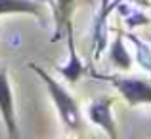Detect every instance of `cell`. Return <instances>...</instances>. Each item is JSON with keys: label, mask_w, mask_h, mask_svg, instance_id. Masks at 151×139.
I'll use <instances>...</instances> for the list:
<instances>
[{"label": "cell", "mask_w": 151, "mask_h": 139, "mask_svg": "<svg viewBox=\"0 0 151 139\" xmlns=\"http://www.w3.org/2000/svg\"><path fill=\"white\" fill-rule=\"evenodd\" d=\"M111 0H100V11L94 19V29H92V42H94V59L100 61L103 50L107 48V19L111 11L107 10Z\"/></svg>", "instance_id": "6"}, {"label": "cell", "mask_w": 151, "mask_h": 139, "mask_svg": "<svg viewBox=\"0 0 151 139\" xmlns=\"http://www.w3.org/2000/svg\"><path fill=\"white\" fill-rule=\"evenodd\" d=\"M119 2H122V0H111V2H109V6H107V10H109V11H113V10H115V6H117Z\"/></svg>", "instance_id": "12"}, {"label": "cell", "mask_w": 151, "mask_h": 139, "mask_svg": "<svg viewBox=\"0 0 151 139\" xmlns=\"http://www.w3.org/2000/svg\"><path fill=\"white\" fill-rule=\"evenodd\" d=\"M0 116H2L4 128L8 132V137L17 139V116H15V105H14V92H12V82L8 76V71L0 67Z\"/></svg>", "instance_id": "3"}, {"label": "cell", "mask_w": 151, "mask_h": 139, "mask_svg": "<svg viewBox=\"0 0 151 139\" xmlns=\"http://www.w3.org/2000/svg\"><path fill=\"white\" fill-rule=\"evenodd\" d=\"M31 69H33L35 74L42 80V86H44L46 92H48L52 103H54L55 110H58V114H59V120L63 122V126H65L67 130H71V132H78V130L82 128V116H81V109H78L77 99L67 92L61 82H58L48 71L38 67L37 63H31Z\"/></svg>", "instance_id": "1"}, {"label": "cell", "mask_w": 151, "mask_h": 139, "mask_svg": "<svg viewBox=\"0 0 151 139\" xmlns=\"http://www.w3.org/2000/svg\"><path fill=\"white\" fill-rule=\"evenodd\" d=\"M65 36H67V51H69V57H67L65 65L58 67V71L69 84H75V82L81 80L82 74H86V69H84L82 59L77 53V46H75V38H73V23H67Z\"/></svg>", "instance_id": "5"}, {"label": "cell", "mask_w": 151, "mask_h": 139, "mask_svg": "<svg viewBox=\"0 0 151 139\" xmlns=\"http://www.w3.org/2000/svg\"><path fill=\"white\" fill-rule=\"evenodd\" d=\"M113 97L105 95V97H98L94 99L92 103L88 105V120L92 124H96L98 128H101L103 132L107 133V137L111 139H117L119 137V128H117V122H115L113 114H111V107H113Z\"/></svg>", "instance_id": "4"}, {"label": "cell", "mask_w": 151, "mask_h": 139, "mask_svg": "<svg viewBox=\"0 0 151 139\" xmlns=\"http://www.w3.org/2000/svg\"><path fill=\"white\" fill-rule=\"evenodd\" d=\"M124 23H126V27H128V29H136V27L149 25V23H151V17L145 14L144 10L134 8V10H130V14L124 15Z\"/></svg>", "instance_id": "11"}, {"label": "cell", "mask_w": 151, "mask_h": 139, "mask_svg": "<svg viewBox=\"0 0 151 139\" xmlns=\"http://www.w3.org/2000/svg\"><path fill=\"white\" fill-rule=\"evenodd\" d=\"M37 2H40V4H44V2L46 4H54V0H37Z\"/></svg>", "instance_id": "13"}, {"label": "cell", "mask_w": 151, "mask_h": 139, "mask_svg": "<svg viewBox=\"0 0 151 139\" xmlns=\"http://www.w3.org/2000/svg\"><path fill=\"white\" fill-rule=\"evenodd\" d=\"M33 15L42 21V4L37 0H0V15Z\"/></svg>", "instance_id": "7"}, {"label": "cell", "mask_w": 151, "mask_h": 139, "mask_svg": "<svg viewBox=\"0 0 151 139\" xmlns=\"http://www.w3.org/2000/svg\"><path fill=\"white\" fill-rule=\"evenodd\" d=\"M92 76L98 80H105L119 90L126 103L130 107H140V105H151V82L144 80L138 76H122V74H101L92 71Z\"/></svg>", "instance_id": "2"}, {"label": "cell", "mask_w": 151, "mask_h": 139, "mask_svg": "<svg viewBox=\"0 0 151 139\" xmlns=\"http://www.w3.org/2000/svg\"><path fill=\"white\" fill-rule=\"evenodd\" d=\"M109 61H111V65L119 71H130L132 69V55L126 50L124 34H122L121 31H117L115 40L111 42V46H109Z\"/></svg>", "instance_id": "9"}, {"label": "cell", "mask_w": 151, "mask_h": 139, "mask_svg": "<svg viewBox=\"0 0 151 139\" xmlns=\"http://www.w3.org/2000/svg\"><path fill=\"white\" fill-rule=\"evenodd\" d=\"M52 8H54V34H52V42H55L65 33L67 23H71L75 0H54Z\"/></svg>", "instance_id": "8"}, {"label": "cell", "mask_w": 151, "mask_h": 139, "mask_svg": "<svg viewBox=\"0 0 151 139\" xmlns=\"http://www.w3.org/2000/svg\"><path fill=\"white\" fill-rule=\"evenodd\" d=\"M126 38H128V40L132 42V46H134L136 63L145 71V73L151 74V48H149V44H145V42L134 33H126Z\"/></svg>", "instance_id": "10"}]
</instances>
